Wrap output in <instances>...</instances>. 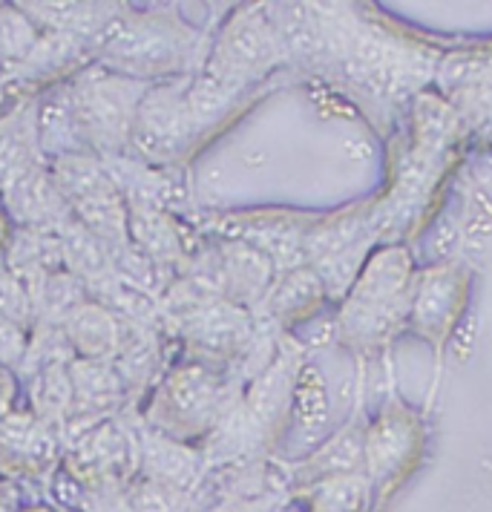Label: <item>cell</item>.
<instances>
[{"instance_id": "cell-6", "label": "cell", "mask_w": 492, "mask_h": 512, "mask_svg": "<svg viewBox=\"0 0 492 512\" xmlns=\"http://www.w3.org/2000/svg\"><path fill=\"white\" fill-rule=\"evenodd\" d=\"M55 441L49 435L47 423L32 412H12L0 420V461L41 469L52 461Z\"/></svg>"}, {"instance_id": "cell-2", "label": "cell", "mask_w": 492, "mask_h": 512, "mask_svg": "<svg viewBox=\"0 0 492 512\" xmlns=\"http://www.w3.org/2000/svg\"><path fill=\"white\" fill-rule=\"evenodd\" d=\"M139 95V84L124 75L90 78L75 95V110L81 118V127L101 147L116 150L121 147V141L133 133V121L141 104Z\"/></svg>"}, {"instance_id": "cell-12", "label": "cell", "mask_w": 492, "mask_h": 512, "mask_svg": "<svg viewBox=\"0 0 492 512\" xmlns=\"http://www.w3.org/2000/svg\"><path fill=\"white\" fill-rule=\"evenodd\" d=\"M133 512H176V492L159 487V484H141L130 495Z\"/></svg>"}, {"instance_id": "cell-16", "label": "cell", "mask_w": 492, "mask_h": 512, "mask_svg": "<svg viewBox=\"0 0 492 512\" xmlns=\"http://www.w3.org/2000/svg\"><path fill=\"white\" fill-rule=\"evenodd\" d=\"M213 512H245V510H239V507H219V510H213Z\"/></svg>"}, {"instance_id": "cell-13", "label": "cell", "mask_w": 492, "mask_h": 512, "mask_svg": "<svg viewBox=\"0 0 492 512\" xmlns=\"http://www.w3.org/2000/svg\"><path fill=\"white\" fill-rule=\"evenodd\" d=\"M24 351V334L21 328L12 323H0V366L6 369L9 363H15Z\"/></svg>"}, {"instance_id": "cell-9", "label": "cell", "mask_w": 492, "mask_h": 512, "mask_svg": "<svg viewBox=\"0 0 492 512\" xmlns=\"http://www.w3.org/2000/svg\"><path fill=\"white\" fill-rule=\"evenodd\" d=\"M311 512H366L369 510V478L337 472L317 481L308 492Z\"/></svg>"}, {"instance_id": "cell-15", "label": "cell", "mask_w": 492, "mask_h": 512, "mask_svg": "<svg viewBox=\"0 0 492 512\" xmlns=\"http://www.w3.org/2000/svg\"><path fill=\"white\" fill-rule=\"evenodd\" d=\"M21 512H55L52 507H47V504H35V507H26V510Z\"/></svg>"}, {"instance_id": "cell-7", "label": "cell", "mask_w": 492, "mask_h": 512, "mask_svg": "<svg viewBox=\"0 0 492 512\" xmlns=\"http://www.w3.org/2000/svg\"><path fill=\"white\" fill-rule=\"evenodd\" d=\"M72 349L87 360H104L118 349L116 320L98 305H78L67 320Z\"/></svg>"}, {"instance_id": "cell-14", "label": "cell", "mask_w": 492, "mask_h": 512, "mask_svg": "<svg viewBox=\"0 0 492 512\" xmlns=\"http://www.w3.org/2000/svg\"><path fill=\"white\" fill-rule=\"evenodd\" d=\"M15 392H18V386H15V377H12V374L0 366V420L6 418V415H12Z\"/></svg>"}, {"instance_id": "cell-1", "label": "cell", "mask_w": 492, "mask_h": 512, "mask_svg": "<svg viewBox=\"0 0 492 512\" xmlns=\"http://www.w3.org/2000/svg\"><path fill=\"white\" fill-rule=\"evenodd\" d=\"M216 412H219L216 380L205 369L185 366L164 380V386L153 400L150 418L156 429L164 432V438L182 443L185 438L213 429Z\"/></svg>"}, {"instance_id": "cell-3", "label": "cell", "mask_w": 492, "mask_h": 512, "mask_svg": "<svg viewBox=\"0 0 492 512\" xmlns=\"http://www.w3.org/2000/svg\"><path fill=\"white\" fill-rule=\"evenodd\" d=\"M179 32L162 21H139L118 26L104 44V58L127 75L170 70L179 61Z\"/></svg>"}, {"instance_id": "cell-8", "label": "cell", "mask_w": 492, "mask_h": 512, "mask_svg": "<svg viewBox=\"0 0 492 512\" xmlns=\"http://www.w3.org/2000/svg\"><path fill=\"white\" fill-rule=\"evenodd\" d=\"M147 472L150 481L170 492H185L193 475H196V452L188 449L185 443L170 441V438H156L147 446Z\"/></svg>"}, {"instance_id": "cell-10", "label": "cell", "mask_w": 492, "mask_h": 512, "mask_svg": "<svg viewBox=\"0 0 492 512\" xmlns=\"http://www.w3.org/2000/svg\"><path fill=\"white\" fill-rule=\"evenodd\" d=\"M72 409V374L64 363H52L32 383V415L41 423H58Z\"/></svg>"}, {"instance_id": "cell-5", "label": "cell", "mask_w": 492, "mask_h": 512, "mask_svg": "<svg viewBox=\"0 0 492 512\" xmlns=\"http://www.w3.org/2000/svg\"><path fill=\"white\" fill-rule=\"evenodd\" d=\"M421 446V429L406 418L403 412H389L377 423V429L369 435L366 452H369V472L377 481V487H395L400 478L418 461Z\"/></svg>"}, {"instance_id": "cell-4", "label": "cell", "mask_w": 492, "mask_h": 512, "mask_svg": "<svg viewBox=\"0 0 492 512\" xmlns=\"http://www.w3.org/2000/svg\"><path fill=\"white\" fill-rule=\"evenodd\" d=\"M193 118L188 113V101L182 87H162L156 93L141 98L139 113L133 121L136 147L150 159L173 156L193 130Z\"/></svg>"}, {"instance_id": "cell-11", "label": "cell", "mask_w": 492, "mask_h": 512, "mask_svg": "<svg viewBox=\"0 0 492 512\" xmlns=\"http://www.w3.org/2000/svg\"><path fill=\"white\" fill-rule=\"evenodd\" d=\"M38 44V26L24 15V9L0 6V64L21 61Z\"/></svg>"}]
</instances>
